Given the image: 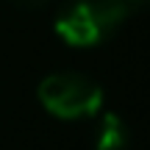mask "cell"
Listing matches in <instances>:
<instances>
[{"instance_id":"obj_4","label":"cell","mask_w":150,"mask_h":150,"mask_svg":"<svg viewBox=\"0 0 150 150\" xmlns=\"http://www.w3.org/2000/svg\"><path fill=\"white\" fill-rule=\"evenodd\" d=\"M11 3L22 6V8H39V6H45L47 0H11Z\"/></svg>"},{"instance_id":"obj_2","label":"cell","mask_w":150,"mask_h":150,"mask_svg":"<svg viewBox=\"0 0 150 150\" xmlns=\"http://www.w3.org/2000/svg\"><path fill=\"white\" fill-rule=\"evenodd\" d=\"M39 103L59 120H83L95 117L103 106L100 83L81 72H53L36 89Z\"/></svg>"},{"instance_id":"obj_5","label":"cell","mask_w":150,"mask_h":150,"mask_svg":"<svg viewBox=\"0 0 150 150\" xmlns=\"http://www.w3.org/2000/svg\"><path fill=\"white\" fill-rule=\"evenodd\" d=\"M125 6H128V8H139V6H145L147 0H122Z\"/></svg>"},{"instance_id":"obj_3","label":"cell","mask_w":150,"mask_h":150,"mask_svg":"<svg viewBox=\"0 0 150 150\" xmlns=\"http://www.w3.org/2000/svg\"><path fill=\"white\" fill-rule=\"evenodd\" d=\"M97 150H128L131 145V128L122 122V117L117 114H103L97 122V134H95Z\"/></svg>"},{"instance_id":"obj_1","label":"cell","mask_w":150,"mask_h":150,"mask_svg":"<svg viewBox=\"0 0 150 150\" xmlns=\"http://www.w3.org/2000/svg\"><path fill=\"white\" fill-rule=\"evenodd\" d=\"M128 11L122 0H67L56 17V33L67 45L92 47L111 36Z\"/></svg>"}]
</instances>
